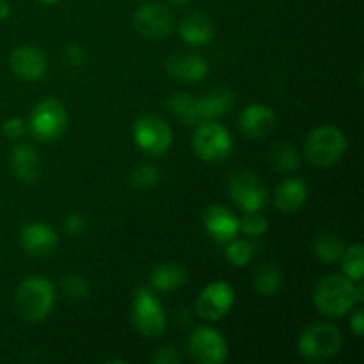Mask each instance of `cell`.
Listing matches in <instances>:
<instances>
[{
    "instance_id": "1",
    "label": "cell",
    "mask_w": 364,
    "mask_h": 364,
    "mask_svg": "<svg viewBox=\"0 0 364 364\" xmlns=\"http://www.w3.org/2000/svg\"><path fill=\"white\" fill-rule=\"evenodd\" d=\"M171 112L188 127H198L206 121H215L230 112L235 105L233 91L226 87L213 89L205 96H192L188 92H174L167 100Z\"/></svg>"
},
{
    "instance_id": "2",
    "label": "cell",
    "mask_w": 364,
    "mask_h": 364,
    "mask_svg": "<svg viewBox=\"0 0 364 364\" xmlns=\"http://www.w3.org/2000/svg\"><path fill=\"white\" fill-rule=\"evenodd\" d=\"M364 299V287L345 276H327L316 284L313 302L316 309L331 318H341Z\"/></svg>"
},
{
    "instance_id": "3",
    "label": "cell",
    "mask_w": 364,
    "mask_h": 364,
    "mask_svg": "<svg viewBox=\"0 0 364 364\" xmlns=\"http://www.w3.org/2000/svg\"><path fill=\"white\" fill-rule=\"evenodd\" d=\"M55 304V287L41 276H31L21 281L14 294L18 315L27 322L46 318Z\"/></svg>"
},
{
    "instance_id": "4",
    "label": "cell",
    "mask_w": 364,
    "mask_h": 364,
    "mask_svg": "<svg viewBox=\"0 0 364 364\" xmlns=\"http://www.w3.org/2000/svg\"><path fill=\"white\" fill-rule=\"evenodd\" d=\"M347 137L336 127H318L308 135L304 144L306 160L316 169H329L347 151Z\"/></svg>"
},
{
    "instance_id": "5",
    "label": "cell",
    "mask_w": 364,
    "mask_h": 364,
    "mask_svg": "<svg viewBox=\"0 0 364 364\" xmlns=\"http://www.w3.org/2000/svg\"><path fill=\"white\" fill-rule=\"evenodd\" d=\"M341 333L336 326L327 322L311 323L302 331L299 338V354L309 363H320L331 359L340 352Z\"/></svg>"
},
{
    "instance_id": "6",
    "label": "cell",
    "mask_w": 364,
    "mask_h": 364,
    "mask_svg": "<svg viewBox=\"0 0 364 364\" xmlns=\"http://www.w3.org/2000/svg\"><path fill=\"white\" fill-rule=\"evenodd\" d=\"M32 137L41 142H53L66 132L68 112L59 100H43L34 107L28 119Z\"/></svg>"
},
{
    "instance_id": "7",
    "label": "cell",
    "mask_w": 364,
    "mask_h": 364,
    "mask_svg": "<svg viewBox=\"0 0 364 364\" xmlns=\"http://www.w3.org/2000/svg\"><path fill=\"white\" fill-rule=\"evenodd\" d=\"M134 329L144 338H159L167 327V316L159 299L146 288L135 291L132 306Z\"/></svg>"
},
{
    "instance_id": "8",
    "label": "cell",
    "mask_w": 364,
    "mask_h": 364,
    "mask_svg": "<svg viewBox=\"0 0 364 364\" xmlns=\"http://www.w3.org/2000/svg\"><path fill=\"white\" fill-rule=\"evenodd\" d=\"M192 148L205 162H223L233 151V139L223 124L206 121L196 127Z\"/></svg>"
},
{
    "instance_id": "9",
    "label": "cell",
    "mask_w": 364,
    "mask_h": 364,
    "mask_svg": "<svg viewBox=\"0 0 364 364\" xmlns=\"http://www.w3.org/2000/svg\"><path fill=\"white\" fill-rule=\"evenodd\" d=\"M134 141L146 155L160 156L169 151L173 146V130L169 124L159 116L146 114L135 119L132 128Z\"/></svg>"
},
{
    "instance_id": "10",
    "label": "cell",
    "mask_w": 364,
    "mask_h": 364,
    "mask_svg": "<svg viewBox=\"0 0 364 364\" xmlns=\"http://www.w3.org/2000/svg\"><path fill=\"white\" fill-rule=\"evenodd\" d=\"M230 196L244 212H259L265 206L269 191L262 178L249 169H237L228 181Z\"/></svg>"
},
{
    "instance_id": "11",
    "label": "cell",
    "mask_w": 364,
    "mask_h": 364,
    "mask_svg": "<svg viewBox=\"0 0 364 364\" xmlns=\"http://www.w3.org/2000/svg\"><path fill=\"white\" fill-rule=\"evenodd\" d=\"M188 355L198 364H223L226 363L230 348L219 331L212 327H199L191 334L187 343Z\"/></svg>"
},
{
    "instance_id": "12",
    "label": "cell",
    "mask_w": 364,
    "mask_h": 364,
    "mask_svg": "<svg viewBox=\"0 0 364 364\" xmlns=\"http://www.w3.org/2000/svg\"><path fill=\"white\" fill-rule=\"evenodd\" d=\"M235 304V291L224 281H213L205 287L196 301V313L206 322H219Z\"/></svg>"
},
{
    "instance_id": "13",
    "label": "cell",
    "mask_w": 364,
    "mask_h": 364,
    "mask_svg": "<svg viewBox=\"0 0 364 364\" xmlns=\"http://www.w3.org/2000/svg\"><path fill=\"white\" fill-rule=\"evenodd\" d=\"M134 28L149 41H160L173 31V13L164 4H144L134 14Z\"/></svg>"
},
{
    "instance_id": "14",
    "label": "cell",
    "mask_w": 364,
    "mask_h": 364,
    "mask_svg": "<svg viewBox=\"0 0 364 364\" xmlns=\"http://www.w3.org/2000/svg\"><path fill=\"white\" fill-rule=\"evenodd\" d=\"M9 66L18 78L25 82H36L45 77L48 70V59L36 46H18L9 57Z\"/></svg>"
},
{
    "instance_id": "15",
    "label": "cell",
    "mask_w": 364,
    "mask_h": 364,
    "mask_svg": "<svg viewBox=\"0 0 364 364\" xmlns=\"http://www.w3.org/2000/svg\"><path fill=\"white\" fill-rule=\"evenodd\" d=\"M57 244V233L45 223H31L20 231V247L34 258H46L53 255Z\"/></svg>"
},
{
    "instance_id": "16",
    "label": "cell",
    "mask_w": 364,
    "mask_h": 364,
    "mask_svg": "<svg viewBox=\"0 0 364 364\" xmlns=\"http://www.w3.org/2000/svg\"><path fill=\"white\" fill-rule=\"evenodd\" d=\"M277 117L276 112L269 105L263 103H252L247 105L240 114L238 127L242 134L247 135L249 139H262L272 134L276 130Z\"/></svg>"
},
{
    "instance_id": "17",
    "label": "cell",
    "mask_w": 364,
    "mask_h": 364,
    "mask_svg": "<svg viewBox=\"0 0 364 364\" xmlns=\"http://www.w3.org/2000/svg\"><path fill=\"white\" fill-rule=\"evenodd\" d=\"M166 70L176 80L198 84L208 75V63L199 53H174L166 60Z\"/></svg>"
},
{
    "instance_id": "18",
    "label": "cell",
    "mask_w": 364,
    "mask_h": 364,
    "mask_svg": "<svg viewBox=\"0 0 364 364\" xmlns=\"http://www.w3.org/2000/svg\"><path fill=\"white\" fill-rule=\"evenodd\" d=\"M203 223H205V230L210 237L220 244H228L237 237L238 230V219L230 212L228 208L220 205H212L206 208L205 215H203Z\"/></svg>"
},
{
    "instance_id": "19",
    "label": "cell",
    "mask_w": 364,
    "mask_h": 364,
    "mask_svg": "<svg viewBox=\"0 0 364 364\" xmlns=\"http://www.w3.org/2000/svg\"><path fill=\"white\" fill-rule=\"evenodd\" d=\"M180 36L191 46L208 45L215 36L212 18L201 11H192V13L185 14L180 21Z\"/></svg>"
},
{
    "instance_id": "20",
    "label": "cell",
    "mask_w": 364,
    "mask_h": 364,
    "mask_svg": "<svg viewBox=\"0 0 364 364\" xmlns=\"http://www.w3.org/2000/svg\"><path fill=\"white\" fill-rule=\"evenodd\" d=\"M11 167L13 173L21 183L31 185L39 180L41 174V159L34 146L18 144L11 153Z\"/></svg>"
},
{
    "instance_id": "21",
    "label": "cell",
    "mask_w": 364,
    "mask_h": 364,
    "mask_svg": "<svg viewBox=\"0 0 364 364\" xmlns=\"http://www.w3.org/2000/svg\"><path fill=\"white\" fill-rule=\"evenodd\" d=\"M309 188L301 178H288L281 181L274 192V205L279 212L291 213L297 212L306 201H308Z\"/></svg>"
},
{
    "instance_id": "22",
    "label": "cell",
    "mask_w": 364,
    "mask_h": 364,
    "mask_svg": "<svg viewBox=\"0 0 364 364\" xmlns=\"http://www.w3.org/2000/svg\"><path fill=\"white\" fill-rule=\"evenodd\" d=\"M185 277H187V272H185L183 267L180 263L169 262L155 267L149 281H151V287L155 290L167 294V291H174L183 287Z\"/></svg>"
},
{
    "instance_id": "23",
    "label": "cell",
    "mask_w": 364,
    "mask_h": 364,
    "mask_svg": "<svg viewBox=\"0 0 364 364\" xmlns=\"http://www.w3.org/2000/svg\"><path fill=\"white\" fill-rule=\"evenodd\" d=\"M252 284H255V290L258 295H262V297H272V295H276L281 290V284H283L281 269L274 265V263L259 267L256 270Z\"/></svg>"
},
{
    "instance_id": "24",
    "label": "cell",
    "mask_w": 364,
    "mask_h": 364,
    "mask_svg": "<svg viewBox=\"0 0 364 364\" xmlns=\"http://www.w3.org/2000/svg\"><path fill=\"white\" fill-rule=\"evenodd\" d=\"M345 251V245L341 242L340 237H336L334 233H322L318 235V238L315 240L313 245V252H315L316 258L323 263H334L341 258Z\"/></svg>"
},
{
    "instance_id": "25",
    "label": "cell",
    "mask_w": 364,
    "mask_h": 364,
    "mask_svg": "<svg viewBox=\"0 0 364 364\" xmlns=\"http://www.w3.org/2000/svg\"><path fill=\"white\" fill-rule=\"evenodd\" d=\"M341 269L345 277H348L354 283H361L364 272V249L361 244H354L345 249L341 255Z\"/></svg>"
},
{
    "instance_id": "26",
    "label": "cell",
    "mask_w": 364,
    "mask_h": 364,
    "mask_svg": "<svg viewBox=\"0 0 364 364\" xmlns=\"http://www.w3.org/2000/svg\"><path fill=\"white\" fill-rule=\"evenodd\" d=\"M274 167L281 173H294V171L301 169V155H299L297 149L291 144H279L274 149L272 155Z\"/></svg>"
},
{
    "instance_id": "27",
    "label": "cell",
    "mask_w": 364,
    "mask_h": 364,
    "mask_svg": "<svg viewBox=\"0 0 364 364\" xmlns=\"http://www.w3.org/2000/svg\"><path fill=\"white\" fill-rule=\"evenodd\" d=\"M130 185L139 191H148V188L156 187L160 180V171L159 167L153 164H141V166L134 167L130 173Z\"/></svg>"
},
{
    "instance_id": "28",
    "label": "cell",
    "mask_w": 364,
    "mask_h": 364,
    "mask_svg": "<svg viewBox=\"0 0 364 364\" xmlns=\"http://www.w3.org/2000/svg\"><path fill=\"white\" fill-rule=\"evenodd\" d=\"M226 259L231 263L233 267H245L252 258V247L247 240H233L228 242L226 247Z\"/></svg>"
},
{
    "instance_id": "29",
    "label": "cell",
    "mask_w": 364,
    "mask_h": 364,
    "mask_svg": "<svg viewBox=\"0 0 364 364\" xmlns=\"http://www.w3.org/2000/svg\"><path fill=\"white\" fill-rule=\"evenodd\" d=\"M238 230L247 237H262L269 230V223L259 212H245L244 219L238 220Z\"/></svg>"
},
{
    "instance_id": "30",
    "label": "cell",
    "mask_w": 364,
    "mask_h": 364,
    "mask_svg": "<svg viewBox=\"0 0 364 364\" xmlns=\"http://www.w3.org/2000/svg\"><path fill=\"white\" fill-rule=\"evenodd\" d=\"M63 290L71 299H85L89 295V290H91V284L84 276L70 274V276L63 277Z\"/></svg>"
},
{
    "instance_id": "31",
    "label": "cell",
    "mask_w": 364,
    "mask_h": 364,
    "mask_svg": "<svg viewBox=\"0 0 364 364\" xmlns=\"http://www.w3.org/2000/svg\"><path fill=\"white\" fill-rule=\"evenodd\" d=\"M25 121L21 117H9V119L4 121L2 124V134L6 135L11 141H16V139L23 137L25 134Z\"/></svg>"
},
{
    "instance_id": "32",
    "label": "cell",
    "mask_w": 364,
    "mask_h": 364,
    "mask_svg": "<svg viewBox=\"0 0 364 364\" xmlns=\"http://www.w3.org/2000/svg\"><path fill=\"white\" fill-rule=\"evenodd\" d=\"M153 361L156 364H178L181 361V355L174 345H167V347H160L156 350Z\"/></svg>"
},
{
    "instance_id": "33",
    "label": "cell",
    "mask_w": 364,
    "mask_h": 364,
    "mask_svg": "<svg viewBox=\"0 0 364 364\" xmlns=\"http://www.w3.org/2000/svg\"><path fill=\"white\" fill-rule=\"evenodd\" d=\"M85 228H87V223H85L84 215H80V213H70V215L66 217V220H64V230H66L71 237L82 235L85 231Z\"/></svg>"
},
{
    "instance_id": "34",
    "label": "cell",
    "mask_w": 364,
    "mask_h": 364,
    "mask_svg": "<svg viewBox=\"0 0 364 364\" xmlns=\"http://www.w3.org/2000/svg\"><path fill=\"white\" fill-rule=\"evenodd\" d=\"M64 57H66V63L70 64L71 68H82L85 64L84 48H82L80 45H75V43H73V45L68 46Z\"/></svg>"
},
{
    "instance_id": "35",
    "label": "cell",
    "mask_w": 364,
    "mask_h": 364,
    "mask_svg": "<svg viewBox=\"0 0 364 364\" xmlns=\"http://www.w3.org/2000/svg\"><path fill=\"white\" fill-rule=\"evenodd\" d=\"M350 329H352V333H354L358 338L363 336V333H364V313H363L361 308L355 309L354 315L350 316Z\"/></svg>"
},
{
    "instance_id": "36",
    "label": "cell",
    "mask_w": 364,
    "mask_h": 364,
    "mask_svg": "<svg viewBox=\"0 0 364 364\" xmlns=\"http://www.w3.org/2000/svg\"><path fill=\"white\" fill-rule=\"evenodd\" d=\"M9 13H11L9 2H7V0H0V21L6 20V18L9 16Z\"/></svg>"
},
{
    "instance_id": "37",
    "label": "cell",
    "mask_w": 364,
    "mask_h": 364,
    "mask_svg": "<svg viewBox=\"0 0 364 364\" xmlns=\"http://www.w3.org/2000/svg\"><path fill=\"white\" fill-rule=\"evenodd\" d=\"M169 2L173 4V6H176V7H183V6H187L191 0H169Z\"/></svg>"
},
{
    "instance_id": "38",
    "label": "cell",
    "mask_w": 364,
    "mask_h": 364,
    "mask_svg": "<svg viewBox=\"0 0 364 364\" xmlns=\"http://www.w3.org/2000/svg\"><path fill=\"white\" fill-rule=\"evenodd\" d=\"M38 2L46 4V6H52V4H57V2H59V0H38Z\"/></svg>"
}]
</instances>
